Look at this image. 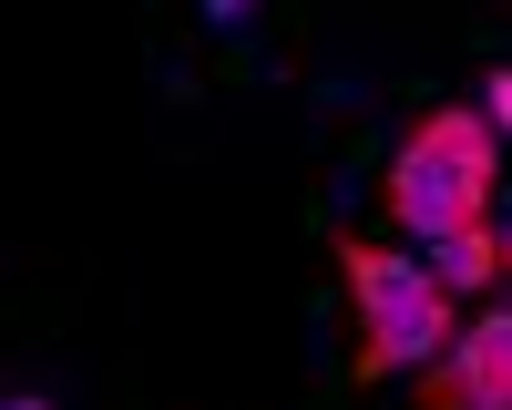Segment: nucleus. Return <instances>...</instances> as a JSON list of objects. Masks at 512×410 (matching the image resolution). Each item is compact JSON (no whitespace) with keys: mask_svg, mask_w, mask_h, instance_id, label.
Masks as SVG:
<instances>
[{"mask_svg":"<svg viewBox=\"0 0 512 410\" xmlns=\"http://www.w3.org/2000/svg\"><path fill=\"white\" fill-rule=\"evenodd\" d=\"M420 410H512V308L451 328V349L420 369Z\"/></svg>","mask_w":512,"mask_h":410,"instance_id":"nucleus-3","label":"nucleus"},{"mask_svg":"<svg viewBox=\"0 0 512 410\" xmlns=\"http://www.w3.org/2000/svg\"><path fill=\"white\" fill-rule=\"evenodd\" d=\"M256 11V0H205V21H246Z\"/></svg>","mask_w":512,"mask_h":410,"instance_id":"nucleus-6","label":"nucleus"},{"mask_svg":"<svg viewBox=\"0 0 512 410\" xmlns=\"http://www.w3.org/2000/svg\"><path fill=\"white\" fill-rule=\"evenodd\" d=\"M338 277H349V308H359V359H349V380L431 369V359L451 349V287L420 267V257H390V246L338 236Z\"/></svg>","mask_w":512,"mask_h":410,"instance_id":"nucleus-2","label":"nucleus"},{"mask_svg":"<svg viewBox=\"0 0 512 410\" xmlns=\"http://www.w3.org/2000/svg\"><path fill=\"white\" fill-rule=\"evenodd\" d=\"M502 277H512V226H502Z\"/></svg>","mask_w":512,"mask_h":410,"instance_id":"nucleus-8","label":"nucleus"},{"mask_svg":"<svg viewBox=\"0 0 512 410\" xmlns=\"http://www.w3.org/2000/svg\"><path fill=\"white\" fill-rule=\"evenodd\" d=\"M482 123L512 134V62H492V82H482Z\"/></svg>","mask_w":512,"mask_h":410,"instance_id":"nucleus-5","label":"nucleus"},{"mask_svg":"<svg viewBox=\"0 0 512 410\" xmlns=\"http://www.w3.org/2000/svg\"><path fill=\"white\" fill-rule=\"evenodd\" d=\"M420 267H431L451 298H461V287H492V277H502V236H492V226H451V236L420 246Z\"/></svg>","mask_w":512,"mask_h":410,"instance_id":"nucleus-4","label":"nucleus"},{"mask_svg":"<svg viewBox=\"0 0 512 410\" xmlns=\"http://www.w3.org/2000/svg\"><path fill=\"white\" fill-rule=\"evenodd\" d=\"M0 410H52V400H41V390H11V400H0Z\"/></svg>","mask_w":512,"mask_h":410,"instance_id":"nucleus-7","label":"nucleus"},{"mask_svg":"<svg viewBox=\"0 0 512 410\" xmlns=\"http://www.w3.org/2000/svg\"><path fill=\"white\" fill-rule=\"evenodd\" d=\"M492 154H502V134L482 123V103H441V113H420L410 144L390 154V175H379L390 226H410L420 246L451 236V226H482V205H492Z\"/></svg>","mask_w":512,"mask_h":410,"instance_id":"nucleus-1","label":"nucleus"}]
</instances>
